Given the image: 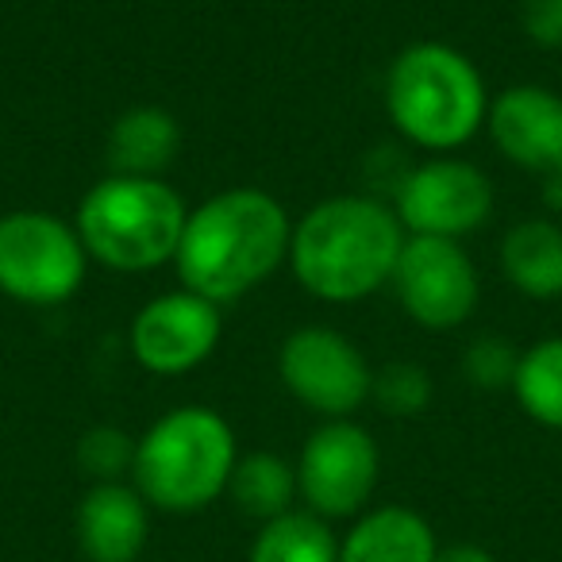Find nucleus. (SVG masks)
<instances>
[{
    "label": "nucleus",
    "mask_w": 562,
    "mask_h": 562,
    "mask_svg": "<svg viewBox=\"0 0 562 562\" xmlns=\"http://www.w3.org/2000/svg\"><path fill=\"white\" fill-rule=\"evenodd\" d=\"M278 374L308 413L328 420H347L355 408L367 405L374 390L367 355L328 324H305L290 331L278 351Z\"/></svg>",
    "instance_id": "7"
},
{
    "label": "nucleus",
    "mask_w": 562,
    "mask_h": 562,
    "mask_svg": "<svg viewBox=\"0 0 562 562\" xmlns=\"http://www.w3.org/2000/svg\"><path fill=\"white\" fill-rule=\"evenodd\" d=\"M181 150V124L158 104H135L120 112L109 132V166L127 178H162Z\"/></svg>",
    "instance_id": "14"
},
{
    "label": "nucleus",
    "mask_w": 562,
    "mask_h": 562,
    "mask_svg": "<svg viewBox=\"0 0 562 562\" xmlns=\"http://www.w3.org/2000/svg\"><path fill=\"white\" fill-rule=\"evenodd\" d=\"M232 424L204 405L158 416L135 443V490L162 513H196L227 490L235 470Z\"/></svg>",
    "instance_id": "4"
},
{
    "label": "nucleus",
    "mask_w": 562,
    "mask_h": 562,
    "mask_svg": "<svg viewBox=\"0 0 562 562\" xmlns=\"http://www.w3.org/2000/svg\"><path fill=\"white\" fill-rule=\"evenodd\" d=\"M227 493H232L235 508L250 520H278V516L293 513V497H297V467L281 459L273 451H255L235 459V470L227 477Z\"/></svg>",
    "instance_id": "17"
},
{
    "label": "nucleus",
    "mask_w": 562,
    "mask_h": 562,
    "mask_svg": "<svg viewBox=\"0 0 562 562\" xmlns=\"http://www.w3.org/2000/svg\"><path fill=\"white\" fill-rule=\"evenodd\" d=\"M516 367H520V351L501 336H477L462 351V374L477 385V390H513Z\"/></svg>",
    "instance_id": "22"
},
{
    "label": "nucleus",
    "mask_w": 562,
    "mask_h": 562,
    "mask_svg": "<svg viewBox=\"0 0 562 562\" xmlns=\"http://www.w3.org/2000/svg\"><path fill=\"white\" fill-rule=\"evenodd\" d=\"M436 536L413 508H374L339 543V562H436Z\"/></svg>",
    "instance_id": "16"
},
{
    "label": "nucleus",
    "mask_w": 562,
    "mask_h": 562,
    "mask_svg": "<svg viewBox=\"0 0 562 562\" xmlns=\"http://www.w3.org/2000/svg\"><path fill=\"white\" fill-rule=\"evenodd\" d=\"M513 397L536 424L562 431V336L539 339L520 351Z\"/></svg>",
    "instance_id": "18"
},
{
    "label": "nucleus",
    "mask_w": 562,
    "mask_h": 562,
    "mask_svg": "<svg viewBox=\"0 0 562 562\" xmlns=\"http://www.w3.org/2000/svg\"><path fill=\"white\" fill-rule=\"evenodd\" d=\"M220 305L201 293L173 290L150 297L132 321V355L147 374L178 378L196 370L220 344Z\"/></svg>",
    "instance_id": "11"
},
{
    "label": "nucleus",
    "mask_w": 562,
    "mask_h": 562,
    "mask_svg": "<svg viewBox=\"0 0 562 562\" xmlns=\"http://www.w3.org/2000/svg\"><path fill=\"white\" fill-rule=\"evenodd\" d=\"M186 216V201L162 178L109 173L81 196L74 227L89 258L120 273H143L173 262Z\"/></svg>",
    "instance_id": "5"
},
{
    "label": "nucleus",
    "mask_w": 562,
    "mask_h": 562,
    "mask_svg": "<svg viewBox=\"0 0 562 562\" xmlns=\"http://www.w3.org/2000/svg\"><path fill=\"white\" fill-rule=\"evenodd\" d=\"M390 285L408 321L431 331L467 324L482 297V281L467 247L459 239H436V235H405Z\"/></svg>",
    "instance_id": "8"
},
{
    "label": "nucleus",
    "mask_w": 562,
    "mask_h": 562,
    "mask_svg": "<svg viewBox=\"0 0 562 562\" xmlns=\"http://www.w3.org/2000/svg\"><path fill=\"white\" fill-rule=\"evenodd\" d=\"M150 516L139 490L104 482L78 505V547L89 562H135L147 547Z\"/></svg>",
    "instance_id": "13"
},
{
    "label": "nucleus",
    "mask_w": 562,
    "mask_h": 562,
    "mask_svg": "<svg viewBox=\"0 0 562 562\" xmlns=\"http://www.w3.org/2000/svg\"><path fill=\"white\" fill-rule=\"evenodd\" d=\"M497 150L539 178L562 173V97L547 86H508L485 116Z\"/></svg>",
    "instance_id": "12"
},
{
    "label": "nucleus",
    "mask_w": 562,
    "mask_h": 562,
    "mask_svg": "<svg viewBox=\"0 0 562 562\" xmlns=\"http://www.w3.org/2000/svg\"><path fill=\"white\" fill-rule=\"evenodd\" d=\"M543 209L562 212V173H547L543 178Z\"/></svg>",
    "instance_id": "25"
},
{
    "label": "nucleus",
    "mask_w": 562,
    "mask_h": 562,
    "mask_svg": "<svg viewBox=\"0 0 562 562\" xmlns=\"http://www.w3.org/2000/svg\"><path fill=\"white\" fill-rule=\"evenodd\" d=\"M405 247L393 204L362 193L328 196L293 224L290 266L301 290L331 305H355L390 285Z\"/></svg>",
    "instance_id": "2"
},
{
    "label": "nucleus",
    "mask_w": 562,
    "mask_h": 562,
    "mask_svg": "<svg viewBox=\"0 0 562 562\" xmlns=\"http://www.w3.org/2000/svg\"><path fill=\"white\" fill-rule=\"evenodd\" d=\"M290 212L266 189H224L186 216L173 266L181 290L232 305L290 262Z\"/></svg>",
    "instance_id": "1"
},
{
    "label": "nucleus",
    "mask_w": 562,
    "mask_h": 562,
    "mask_svg": "<svg viewBox=\"0 0 562 562\" xmlns=\"http://www.w3.org/2000/svg\"><path fill=\"white\" fill-rule=\"evenodd\" d=\"M385 112L408 143L451 155L477 135L490 97L477 66L451 43H413L385 74Z\"/></svg>",
    "instance_id": "3"
},
{
    "label": "nucleus",
    "mask_w": 562,
    "mask_h": 562,
    "mask_svg": "<svg viewBox=\"0 0 562 562\" xmlns=\"http://www.w3.org/2000/svg\"><path fill=\"white\" fill-rule=\"evenodd\" d=\"M501 270L524 297H562V227L547 216L513 224L501 239Z\"/></svg>",
    "instance_id": "15"
},
{
    "label": "nucleus",
    "mask_w": 562,
    "mask_h": 562,
    "mask_svg": "<svg viewBox=\"0 0 562 562\" xmlns=\"http://www.w3.org/2000/svg\"><path fill=\"white\" fill-rule=\"evenodd\" d=\"M89 270L78 227L55 212L20 209L0 216V293L20 305L50 308L81 290Z\"/></svg>",
    "instance_id": "6"
},
{
    "label": "nucleus",
    "mask_w": 562,
    "mask_h": 562,
    "mask_svg": "<svg viewBox=\"0 0 562 562\" xmlns=\"http://www.w3.org/2000/svg\"><path fill=\"white\" fill-rule=\"evenodd\" d=\"M370 397L390 416H420L431 405V378L420 362H385L374 374Z\"/></svg>",
    "instance_id": "21"
},
{
    "label": "nucleus",
    "mask_w": 562,
    "mask_h": 562,
    "mask_svg": "<svg viewBox=\"0 0 562 562\" xmlns=\"http://www.w3.org/2000/svg\"><path fill=\"white\" fill-rule=\"evenodd\" d=\"M250 562H339V543L324 516L316 513H285L262 524Z\"/></svg>",
    "instance_id": "19"
},
{
    "label": "nucleus",
    "mask_w": 562,
    "mask_h": 562,
    "mask_svg": "<svg viewBox=\"0 0 562 562\" xmlns=\"http://www.w3.org/2000/svg\"><path fill=\"white\" fill-rule=\"evenodd\" d=\"M393 212L405 235L462 239L493 216V181L467 158L431 155L401 178Z\"/></svg>",
    "instance_id": "9"
},
{
    "label": "nucleus",
    "mask_w": 562,
    "mask_h": 562,
    "mask_svg": "<svg viewBox=\"0 0 562 562\" xmlns=\"http://www.w3.org/2000/svg\"><path fill=\"white\" fill-rule=\"evenodd\" d=\"M520 27L536 47L562 50V0H524Z\"/></svg>",
    "instance_id": "23"
},
{
    "label": "nucleus",
    "mask_w": 562,
    "mask_h": 562,
    "mask_svg": "<svg viewBox=\"0 0 562 562\" xmlns=\"http://www.w3.org/2000/svg\"><path fill=\"white\" fill-rule=\"evenodd\" d=\"M78 467L86 477H93V485L120 482L135 467V439L112 424H97L78 439Z\"/></svg>",
    "instance_id": "20"
},
{
    "label": "nucleus",
    "mask_w": 562,
    "mask_h": 562,
    "mask_svg": "<svg viewBox=\"0 0 562 562\" xmlns=\"http://www.w3.org/2000/svg\"><path fill=\"white\" fill-rule=\"evenodd\" d=\"M436 562H493V554L482 551V547H474V543H454V547L436 551Z\"/></svg>",
    "instance_id": "24"
},
{
    "label": "nucleus",
    "mask_w": 562,
    "mask_h": 562,
    "mask_svg": "<svg viewBox=\"0 0 562 562\" xmlns=\"http://www.w3.org/2000/svg\"><path fill=\"white\" fill-rule=\"evenodd\" d=\"M378 443L351 420H328L305 439L297 459V493L316 516H355L378 485Z\"/></svg>",
    "instance_id": "10"
}]
</instances>
